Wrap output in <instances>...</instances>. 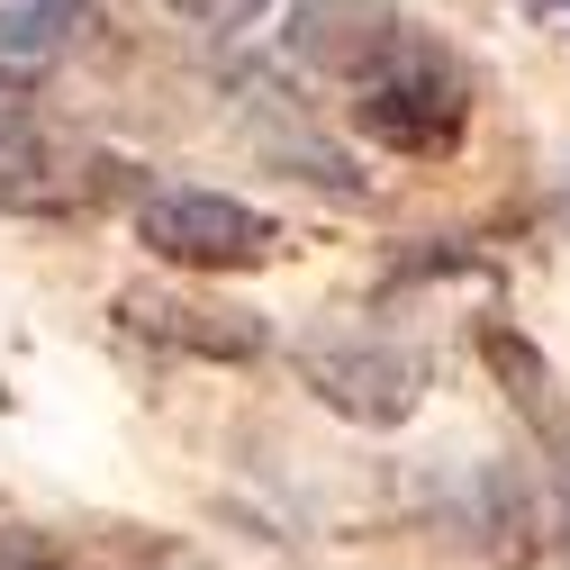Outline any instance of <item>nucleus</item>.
<instances>
[{"label": "nucleus", "mask_w": 570, "mask_h": 570, "mask_svg": "<svg viewBox=\"0 0 570 570\" xmlns=\"http://www.w3.org/2000/svg\"><path fill=\"white\" fill-rule=\"evenodd\" d=\"M63 28H82V0H28V10H0V46H10V55H37Z\"/></svg>", "instance_id": "obj_9"}, {"label": "nucleus", "mask_w": 570, "mask_h": 570, "mask_svg": "<svg viewBox=\"0 0 570 570\" xmlns=\"http://www.w3.org/2000/svg\"><path fill=\"white\" fill-rule=\"evenodd\" d=\"M37 91H28V73H0V136H10V127H28L37 109H28Z\"/></svg>", "instance_id": "obj_12"}, {"label": "nucleus", "mask_w": 570, "mask_h": 570, "mask_svg": "<svg viewBox=\"0 0 570 570\" xmlns=\"http://www.w3.org/2000/svg\"><path fill=\"white\" fill-rule=\"evenodd\" d=\"M480 353H489V372L508 381L517 416L534 425V435H543L552 453H570V407H561V390H552V372H543V353H534L517 326H489V335H480Z\"/></svg>", "instance_id": "obj_8"}, {"label": "nucleus", "mask_w": 570, "mask_h": 570, "mask_svg": "<svg viewBox=\"0 0 570 570\" xmlns=\"http://www.w3.org/2000/svg\"><path fill=\"white\" fill-rule=\"evenodd\" d=\"M0 570H91L73 543H55L37 525H0Z\"/></svg>", "instance_id": "obj_10"}, {"label": "nucleus", "mask_w": 570, "mask_h": 570, "mask_svg": "<svg viewBox=\"0 0 570 570\" xmlns=\"http://www.w3.org/2000/svg\"><path fill=\"white\" fill-rule=\"evenodd\" d=\"M561 534H570V517H561Z\"/></svg>", "instance_id": "obj_13"}, {"label": "nucleus", "mask_w": 570, "mask_h": 570, "mask_svg": "<svg viewBox=\"0 0 570 570\" xmlns=\"http://www.w3.org/2000/svg\"><path fill=\"white\" fill-rule=\"evenodd\" d=\"M462 534H480V552H489V561L525 570V561H543V552H552L561 517L543 508V489H534L517 462H489V471H471V508H462Z\"/></svg>", "instance_id": "obj_6"}, {"label": "nucleus", "mask_w": 570, "mask_h": 570, "mask_svg": "<svg viewBox=\"0 0 570 570\" xmlns=\"http://www.w3.org/2000/svg\"><path fill=\"white\" fill-rule=\"evenodd\" d=\"M118 326L164 344V353H190V363H254V353L272 344V326L254 308L208 299V291H155V281H136V291L118 299Z\"/></svg>", "instance_id": "obj_4"}, {"label": "nucleus", "mask_w": 570, "mask_h": 570, "mask_svg": "<svg viewBox=\"0 0 570 570\" xmlns=\"http://www.w3.org/2000/svg\"><path fill=\"white\" fill-rule=\"evenodd\" d=\"M299 381H308L335 416H353V425H399V416H416V399H425V363H416L407 344L372 335V326H326V335H308V344H299Z\"/></svg>", "instance_id": "obj_3"}, {"label": "nucleus", "mask_w": 570, "mask_h": 570, "mask_svg": "<svg viewBox=\"0 0 570 570\" xmlns=\"http://www.w3.org/2000/svg\"><path fill=\"white\" fill-rule=\"evenodd\" d=\"M109 164L46 136L37 118L0 136V208H28V218H73V208H100Z\"/></svg>", "instance_id": "obj_5"}, {"label": "nucleus", "mask_w": 570, "mask_h": 570, "mask_svg": "<svg viewBox=\"0 0 570 570\" xmlns=\"http://www.w3.org/2000/svg\"><path fill=\"white\" fill-rule=\"evenodd\" d=\"M291 46H299L308 63H326L335 82H363L372 63H390V55L407 46V19H390L381 0H299Z\"/></svg>", "instance_id": "obj_7"}, {"label": "nucleus", "mask_w": 570, "mask_h": 570, "mask_svg": "<svg viewBox=\"0 0 570 570\" xmlns=\"http://www.w3.org/2000/svg\"><path fill=\"white\" fill-rule=\"evenodd\" d=\"M136 245L173 272H254L281 254V218H263L236 190H199V181H164L136 199Z\"/></svg>", "instance_id": "obj_2"}, {"label": "nucleus", "mask_w": 570, "mask_h": 570, "mask_svg": "<svg viewBox=\"0 0 570 570\" xmlns=\"http://www.w3.org/2000/svg\"><path fill=\"white\" fill-rule=\"evenodd\" d=\"M344 91H353V127H363L372 146H390V155H453L462 146L471 91L416 28H407V46L390 63H372V73L344 82Z\"/></svg>", "instance_id": "obj_1"}, {"label": "nucleus", "mask_w": 570, "mask_h": 570, "mask_svg": "<svg viewBox=\"0 0 570 570\" xmlns=\"http://www.w3.org/2000/svg\"><path fill=\"white\" fill-rule=\"evenodd\" d=\"M173 10H181L190 28H218V37H227V28H254L272 0H173Z\"/></svg>", "instance_id": "obj_11"}]
</instances>
